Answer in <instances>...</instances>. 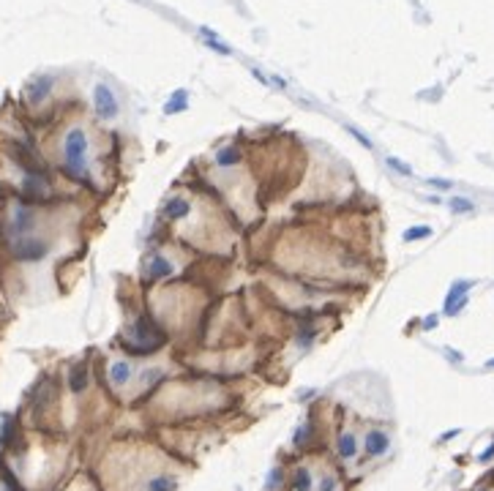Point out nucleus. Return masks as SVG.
<instances>
[{
    "instance_id": "nucleus-1",
    "label": "nucleus",
    "mask_w": 494,
    "mask_h": 491,
    "mask_svg": "<svg viewBox=\"0 0 494 491\" xmlns=\"http://www.w3.org/2000/svg\"><path fill=\"white\" fill-rule=\"evenodd\" d=\"M63 172H66L71 180L77 183H85L91 178L88 172V150H91V142H88V134L85 129L74 126L66 131L63 137Z\"/></svg>"
},
{
    "instance_id": "nucleus-2",
    "label": "nucleus",
    "mask_w": 494,
    "mask_h": 491,
    "mask_svg": "<svg viewBox=\"0 0 494 491\" xmlns=\"http://www.w3.org/2000/svg\"><path fill=\"white\" fill-rule=\"evenodd\" d=\"M8 251L17 262H41L47 254H49V243L44 237H36V235H28V237H17L8 243Z\"/></svg>"
},
{
    "instance_id": "nucleus-3",
    "label": "nucleus",
    "mask_w": 494,
    "mask_h": 491,
    "mask_svg": "<svg viewBox=\"0 0 494 491\" xmlns=\"http://www.w3.org/2000/svg\"><path fill=\"white\" fill-rule=\"evenodd\" d=\"M33 229H36L33 205L17 202V208H14V213H11V221L6 224L8 237H11V240H17V237H28V235H33Z\"/></svg>"
},
{
    "instance_id": "nucleus-4",
    "label": "nucleus",
    "mask_w": 494,
    "mask_h": 491,
    "mask_svg": "<svg viewBox=\"0 0 494 491\" xmlns=\"http://www.w3.org/2000/svg\"><path fill=\"white\" fill-rule=\"evenodd\" d=\"M472 284H475V281H464V279L451 284V290H448V295H445V303H442L445 317H456L461 309L467 306V297H470Z\"/></svg>"
},
{
    "instance_id": "nucleus-5",
    "label": "nucleus",
    "mask_w": 494,
    "mask_h": 491,
    "mask_svg": "<svg viewBox=\"0 0 494 491\" xmlns=\"http://www.w3.org/2000/svg\"><path fill=\"white\" fill-rule=\"evenodd\" d=\"M93 109H96V115H99L101 120H112L118 115V98H115L109 85L99 82L93 88Z\"/></svg>"
},
{
    "instance_id": "nucleus-6",
    "label": "nucleus",
    "mask_w": 494,
    "mask_h": 491,
    "mask_svg": "<svg viewBox=\"0 0 494 491\" xmlns=\"http://www.w3.org/2000/svg\"><path fill=\"white\" fill-rule=\"evenodd\" d=\"M391 451V437L383 431V428H371V431H366V437H363V453L369 458H380L385 456Z\"/></svg>"
},
{
    "instance_id": "nucleus-7",
    "label": "nucleus",
    "mask_w": 494,
    "mask_h": 491,
    "mask_svg": "<svg viewBox=\"0 0 494 491\" xmlns=\"http://www.w3.org/2000/svg\"><path fill=\"white\" fill-rule=\"evenodd\" d=\"M189 213H192V199L183 194L169 196L164 205H162V219L164 221H183Z\"/></svg>"
},
{
    "instance_id": "nucleus-8",
    "label": "nucleus",
    "mask_w": 494,
    "mask_h": 491,
    "mask_svg": "<svg viewBox=\"0 0 494 491\" xmlns=\"http://www.w3.org/2000/svg\"><path fill=\"white\" fill-rule=\"evenodd\" d=\"M52 85H55V79H52L49 74H41V77H36V79L28 82L25 98H28L31 104H41V101H47V96L52 93Z\"/></svg>"
},
{
    "instance_id": "nucleus-9",
    "label": "nucleus",
    "mask_w": 494,
    "mask_h": 491,
    "mask_svg": "<svg viewBox=\"0 0 494 491\" xmlns=\"http://www.w3.org/2000/svg\"><path fill=\"white\" fill-rule=\"evenodd\" d=\"M88 385H91V368H88L85 360H79V363H74L68 368V388H71L74 396H82L88 391Z\"/></svg>"
},
{
    "instance_id": "nucleus-10",
    "label": "nucleus",
    "mask_w": 494,
    "mask_h": 491,
    "mask_svg": "<svg viewBox=\"0 0 494 491\" xmlns=\"http://www.w3.org/2000/svg\"><path fill=\"white\" fill-rule=\"evenodd\" d=\"M287 489L290 491H314V475L306 464L293 467V472H287Z\"/></svg>"
},
{
    "instance_id": "nucleus-11",
    "label": "nucleus",
    "mask_w": 494,
    "mask_h": 491,
    "mask_svg": "<svg viewBox=\"0 0 494 491\" xmlns=\"http://www.w3.org/2000/svg\"><path fill=\"white\" fill-rule=\"evenodd\" d=\"M333 451L341 461H353L358 458V437L353 431H339L336 442H333Z\"/></svg>"
},
{
    "instance_id": "nucleus-12",
    "label": "nucleus",
    "mask_w": 494,
    "mask_h": 491,
    "mask_svg": "<svg viewBox=\"0 0 494 491\" xmlns=\"http://www.w3.org/2000/svg\"><path fill=\"white\" fill-rule=\"evenodd\" d=\"M107 377H109V385H112V388H126L134 377L132 363H129V360H112Z\"/></svg>"
},
{
    "instance_id": "nucleus-13",
    "label": "nucleus",
    "mask_w": 494,
    "mask_h": 491,
    "mask_svg": "<svg viewBox=\"0 0 494 491\" xmlns=\"http://www.w3.org/2000/svg\"><path fill=\"white\" fill-rule=\"evenodd\" d=\"M145 270H148V276H150V279H169V276L175 273L172 262L167 260L164 254H153L150 260L145 262Z\"/></svg>"
},
{
    "instance_id": "nucleus-14",
    "label": "nucleus",
    "mask_w": 494,
    "mask_h": 491,
    "mask_svg": "<svg viewBox=\"0 0 494 491\" xmlns=\"http://www.w3.org/2000/svg\"><path fill=\"white\" fill-rule=\"evenodd\" d=\"M145 491H178V478L169 475V472L150 475V478L145 481Z\"/></svg>"
},
{
    "instance_id": "nucleus-15",
    "label": "nucleus",
    "mask_w": 494,
    "mask_h": 491,
    "mask_svg": "<svg viewBox=\"0 0 494 491\" xmlns=\"http://www.w3.org/2000/svg\"><path fill=\"white\" fill-rule=\"evenodd\" d=\"M240 162H243V150L238 145H227V148H222L216 153V166H222V169H232Z\"/></svg>"
},
{
    "instance_id": "nucleus-16",
    "label": "nucleus",
    "mask_w": 494,
    "mask_h": 491,
    "mask_svg": "<svg viewBox=\"0 0 494 491\" xmlns=\"http://www.w3.org/2000/svg\"><path fill=\"white\" fill-rule=\"evenodd\" d=\"M281 486H287V469L281 464H273L268 478H265V489L268 491H279Z\"/></svg>"
},
{
    "instance_id": "nucleus-17",
    "label": "nucleus",
    "mask_w": 494,
    "mask_h": 491,
    "mask_svg": "<svg viewBox=\"0 0 494 491\" xmlns=\"http://www.w3.org/2000/svg\"><path fill=\"white\" fill-rule=\"evenodd\" d=\"M311 439H314V426H298L295 434H293V448L298 451H303V448H309L311 445Z\"/></svg>"
},
{
    "instance_id": "nucleus-18",
    "label": "nucleus",
    "mask_w": 494,
    "mask_h": 491,
    "mask_svg": "<svg viewBox=\"0 0 494 491\" xmlns=\"http://www.w3.org/2000/svg\"><path fill=\"white\" fill-rule=\"evenodd\" d=\"M186 107H189V93H186V91H175L172 98L167 101L164 112L167 115H178V112H183Z\"/></svg>"
},
{
    "instance_id": "nucleus-19",
    "label": "nucleus",
    "mask_w": 494,
    "mask_h": 491,
    "mask_svg": "<svg viewBox=\"0 0 494 491\" xmlns=\"http://www.w3.org/2000/svg\"><path fill=\"white\" fill-rule=\"evenodd\" d=\"M293 338H295V344L300 350H309V347L314 344V338H317V330H314V327H298Z\"/></svg>"
},
{
    "instance_id": "nucleus-20",
    "label": "nucleus",
    "mask_w": 494,
    "mask_h": 491,
    "mask_svg": "<svg viewBox=\"0 0 494 491\" xmlns=\"http://www.w3.org/2000/svg\"><path fill=\"white\" fill-rule=\"evenodd\" d=\"M404 243H415V240H424V237H431V227H410L404 229Z\"/></svg>"
},
{
    "instance_id": "nucleus-21",
    "label": "nucleus",
    "mask_w": 494,
    "mask_h": 491,
    "mask_svg": "<svg viewBox=\"0 0 494 491\" xmlns=\"http://www.w3.org/2000/svg\"><path fill=\"white\" fill-rule=\"evenodd\" d=\"M448 205H451V210H454V213H470V210L475 208V205H472V199H467V196H454Z\"/></svg>"
},
{
    "instance_id": "nucleus-22",
    "label": "nucleus",
    "mask_w": 494,
    "mask_h": 491,
    "mask_svg": "<svg viewBox=\"0 0 494 491\" xmlns=\"http://www.w3.org/2000/svg\"><path fill=\"white\" fill-rule=\"evenodd\" d=\"M385 162H388V166H391L394 172H399V175H404V178H410V175H412V166H410V164H404V162H399L396 156H391V159H385Z\"/></svg>"
},
{
    "instance_id": "nucleus-23",
    "label": "nucleus",
    "mask_w": 494,
    "mask_h": 491,
    "mask_svg": "<svg viewBox=\"0 0 494 491\" xmlns=\"http://www.w3.org/2000/svg\"><path fill=\"white\" fill-rule=\"evenodd\" d=\"M317 491H339V478L336 475H323L320 483H317Z\"/></svg>"
},
{
    "instance_id": "nucleus-24",
    "label": "nucleus",
    "mask_w": 494,
    "mask_h": 491,
    "mask_svg": "<svg viewBox=\"0 0 494 491\" xmlns=\"http://www.w3.org/2000/svg\"><path fill=\"white\" fill-rule=\"evenodd\" d=\"M429 186L437 189V192H451V189H454V183H451V180H442V178H431Z\"/></svg>"
},
{
    "instance_id": "nucleus-25",
    "label": "nucleus",
    "mask_w": 494,
    "mask_h": 491,
    "mask_svg": "<svg viewBox=\"0 0 494 491\" xmlns=\"http://www.w3.org/2000/svg\"><path fill=\"white\" fill-rule=\"evenodd\" d=\"M350 134H353V137H355V139H358V142H361L363 148H366V150H371V148H374V145H371V139H369V137H366V134H363V131H358V129H353V126H350Z\"/></svg>"
},
{
    "instance_id": "nucleus-26",
    "label": "nucleus",
    "mask_w": 494,
    "mask_h": 491,
    "mask_svg": "<svg viewBox=\"0 0 494 491\" xmlns=\"http://www.w3.org/2000/svg\"><path fill=\"white\" fill-rule=\"evenodd\" d=\"M492 458H494V442L486 448V451H484V453H481V456H478V461H481V464H486V461H492Z\"/></svg>"
},
{
    "instance_id": "nucleus-27",
    "label": "nucleus",
    "mask_w": 494,
    "mask_h": 491,
    "mask_svg": "<svg viewBox=\"0 0 494 491\" xmlns=\"http://www.w3.org/2000/svg\"><path fill=\"white\" fill-rule=\"evenodd\" d=\"M437 325V317H434V314H431V317H426V320H424V327H426V330H431V327Z\"/></svg>"
},
{
    "instance_id": "nucleus-28",
    "label": "nucleus",
    "mask_w": 494,
    "mask_h": 491,
    "mask_svg": "<svg viewBox=\"0 0 494 491\" xmlns=\"http://www.w3.org/2000/svg\"><path fill=\"white\" fill-rule=\"evenodd\" d=\"M445 352H448V358L454 360V363H459V360H461V355H459V352H454V350H445Z\"/></svg>"
},
{
    "instance_id": "nucleus-29",
    "label": "nucleus",
    "mask_w": 494,
    "mask_h": 491,
    "mask_svg": "<svg viewBox=\"0 0 494 491\" xmlns=\"http://www.w3.org/2000/svg\"><path fill=\"white\" fill-rule=\"evenodd\" d=\"M456 434H459V428H454V431H448V434H442V442H445V439H454Z\"/></svg>"
},
{
    "instance_id": "nucleus-30",
    "label": "nucleus",
    "mask_w": 494,
    "mask_h": 491,
    "mask_svg": "<svg viewBox=\"0 0 494 491\" xmlns=\"http://www.w3.org/2000/svg\"><path fill=\"white\" fill-rule=\"evenodd\" d=\"M486 368H494V358H492V360H486Z\"/></svg>"
},
{
    "instance_id": "nucleus-31",
    "label": "nucleus",
    "mask_w": 494,
    "mask_h": 491,
    "mask_svg": "<svg viewBox=\"0 0 494 491\" xmlns=\"http://www.w3.org/2000/svg\"><path fill=\"white\" fill-rule=\"evenodd\" d=\"M475 491H492L489 486H481V489H475Z\"/></svg>"
},
{
    "instance_id": "nucleus-32",
    "label": "nucleus",
    "mask_w": 494,
    "mask_h": 491,
    "mask_svg": "<svg viewBox=\"0 0 494 491\" xmlns=\"http://www.w3.org/2000/svg\"><path fill=\"white\" fill-rule=\"evenodd\" d=\"M0 453H3V448H0ZM0 461H3V458H0Z\"/></svg>"
}]
</instances>
